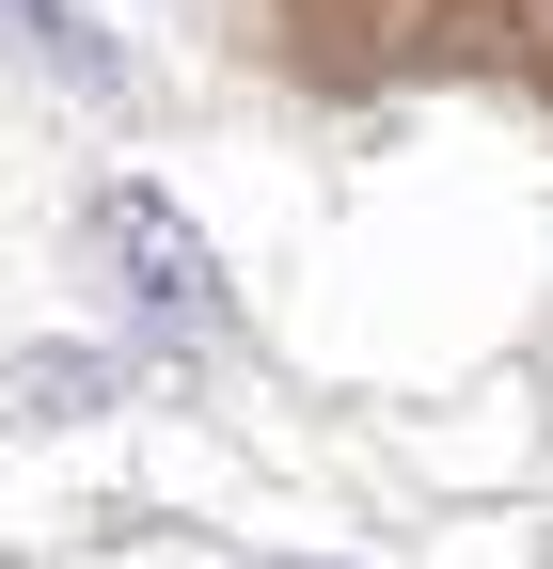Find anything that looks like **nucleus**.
<instances>
[{
    "label": "nucleus",
    "mask_w": 553,
    "mask_h": 569,
    "mask_svg": "<svg viewBox=\"0 0 553 569\" xmlns=\"http://www.w3.org/2000/svg\"><path fill=\"white\" fill-rule=\"evenodd\" d=\"M95 238H111V269H127V301H143V332L222 348V269H205V238L174 222L159 190H111V206H95Z\"/></svg>",
    "instance_id": "obj_1"
},
{
    "label": "nucleus",
    "mask_w": 553,
    "mask_h": 569,
    "mask_svg": "<svg viewBox=\"0 0 553 569\" xmlns=\"http://www.w3.org/2000/svg\"><path fill=\"white\" fill-rule=\"evenodd\" d=\"M0 17H17V48H32V63H63V80H111V48L63 17V0H0Z\"/></svg>",
    "instance_id": "obj_2"
}]
</instances>
